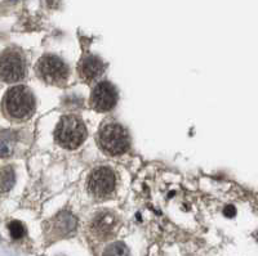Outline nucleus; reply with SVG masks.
Masks as SVG:
<instances>
[{
    "label": "nucleus",
    "instance_id": "7",
    "mask_svg": "<svg viewBox=\"0 0 258 256\" xmlns=\"http://www.w3.org/2000/svg\"><path fill=\"white\" fill-rule=\"evenodd\" d=\"M117 91L110 81L97 82L91 92L89 106L97 112H109L117 103Z\"/></svg>",
    "mask_w": 258,
    "mask_h": 256
},
{
    "label": "nucleus",
    "instance_id": "2",
    "mask_svg": "<svg viewBox=\"0 0 258 256\" xmlns=\"http://www.w3.org/2000/svg\"><path fill=\"white\" fill-rule=\"evenodd\" d=\"M96 139L101 151L110 157L121 156L131 148V135L119 122L109 121L102 124Z\"/></svg>",
    "mask_w": 258,
    "mask_h": 256
},
{
    "label": "nucleus",
    "instance_id": "11",
    "mask_svg": "<svg viewBox=\"0 0 258 256\" xmlns=\"http://www.w3.org/2000/svg\"><path fill=\"white\" fill-rule=\"evenodd\" d=\"M16 182V174L12 166H4L2 169V192H7L12 188Z\"/></svg>",
    "mask_w": 258,
    "mask_h": 256
},
{
    "label": "nucleus",
    "instance_id": "13",
    "mask_svg": "<svg viewBox=\"0 0 258 256\" xmlns=\"http://www.w3.org/2000/svg\"><path fill=\"white\" fill-rule=\"evenodd\" d=\"M8 229L9 233H11V236L12 238L15 239H20L25 236V233H26V229H25V225L18 220H13L11 221L8 224Z\"/></svg>",
    "mask_w": 258,
    "mask_h": 256
},
{
    "label": "nucleus",
    "instance_id": "10",
    "mask_svg": "<svg viewBox=\"0 0 258 256\" xmlns=\"http://www.w3.org/2000/svg\"><path fill=\"white\" fill-rule=\"evenodd\" d=\"M50 225H52L50 228H52L53 233H56L57 236L63 237L75 230L77 219L74 218L73 214L68 213V211H62L53 218V220L50 221Z\"/></svg>",
    "mask_w": 258,
    "mask_h": 256
},
{
    "label": "nucleus",
    "instance_id": "12",
    "mask_svg": "<svg viewBox=\"0 0 258 256\" xmlns=\"http://www.w3.org/2000/svg\"><path fill=\"white\" fill-rule=\"evenodd\" d=\"M103 256H129V250L123 242H114L106 247Z\"/></svg>",
    "mask_w": 258,
    "mask_h": 256
},
{
    "label": "nucleus",
    "instance_id": "14",
    "mask_svg": "<svg viewBox=\"0 0 258 256\" xmlns=\"http://www.w3.org/2000/svg\"><path fill=\"white\" fill-rule=\"evenodd\" d=\"M223 214H225L227 218H232V216L236 214V210H235L234 206H227L225 210H223Z\"/></svg>",
    "mask_w": 258,
    "mask_h": 256
},
{
    "label": "nucleus",
    "instance_id": "5",
    "mask_svg": "<svg viewBox=\"0 0 258 256\" xmlns=\"http://www.w3.org/2000/svg\"><path fill=\"white\" fill-rule=\"evenodd\" d=\"M117 186V175L112 167L107 165L96 166L88 175L87 189L93 198L102 201L115 195Z\"/></svg>",
    "mask_w": 258,
    "mask_h": 256
},
{
    "label": "nucleus",
    "instance_id": "9",
    "mask_svg": "<svg viewBox=\"0 0 258 256\" xmlns=\"http://www.w3.org/2000/svg\"><path fill=\"white\" fill-rule=\"evenodd\" d=\"M119 225V218L111 210H102L97 213L92 220L91 229L94 236L100 237L101 239H109L114 236Z\"/></svg>",
    "mask_w": 258,
    "mask_h": 256
},
{
    "label": "nucleus",
    "instance_id": "3",
    "mask_svg": "<svg viewBox=\"0 0 258 256\" xmlns=\"http://www.w3.org/2000/svg\"><path fill=\"white\" fill-rule=\"evenodd\" d=\"M54 140L62 148L73 151L82 146L88 137L84 121L77 115H63L54 129Z\"/></svg>",
    "mask_w": 258,
    "mask_h": 256
},
{
    "label": "nucleus",
    "instance_id": "6",
    "mask_svg": "<svg viewBox=\"0 0 258 256\" xmlns=\"http://www.w3.org/2000/svg\"><path fill=\"white\" fill-rule=\"evenodd\" d=\"M2 80L8 84L20 82L26 77L27 61L26 57L17 48H8L2 53Z\"/></svg>",
    "mask_w": 258,
    "mask_h": 256
},
{
    "label": "nucleus",
    "instance_id": "1",
    "mask_svg": "<svg viewBox=\"0 0 258 256\" xmlns=\"http://www.w3.org/2000/svg\"><path fill=\"white\" fill-rule=\"evenodd\" d=\"M35 108V97L25 85L9 88L3 98V112L12 121H26L34 115Z\"/></svg>",
    "mask_w": 258,
    "mask_h": 256
},
{
    "label": "nucleus",
    "instance_id": "8",
    "mask_svg": "<svg viewBox=\"0 0 258 256\" xmlns=\"http://www.w3.org/2000/svg\"><path fill=\"white\" fill-rule=\"evenodd\" d=\"M78 75L85 84H92L97 81L103 75L106 70V63L98 55L85 54L78 63Z\"/></svg>",
    "mask_w": 258,
    "mask_h": 256
},
{
    "label": "nucleus",
    "instance_id": "15",
    "mask_svg": "<svg viewBox=\"0 0 258 256\" xmlns=\"http://www.w3.org/2000/svg\"><path fill=\"white\" fill-rule=\"evenodd\" d=\"M255 237H257V242H258V232H257V234H255Z\"/></svg>",
    "mask_w": 258,
    "mask_h": 256
},
{
    "label": "nucleus",
    "instance_id": "4",
    "mask_svg": "<svg viewBox=\"0 0 258 256\" xmlns=\"http://www.w3.org/2000/svg\"><path fill=\"white\" fill-rule=\"evenodd\" d=\"M35 73L41 81L53 87H64L70 76L69 64L56 54H44L35 64Z\"/></svg>",
    "mask_w": 258,
    "mask_h": 256
}]
</instances>
